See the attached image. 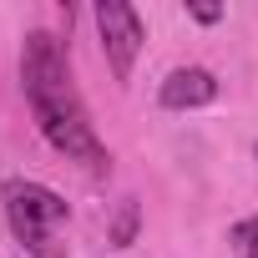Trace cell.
I'll list each match as a JSON object with an SVG mask.
<instances>
[{
    "label": "cell",
    "instance_id": "cell-1",
    "mask_svg": "<svg viewBox=\"0 0 258 258\" xmlns=\"http://www.w3.org/2000/svg\"><path fill=\"white\" fill-rule=\"evenodd\" d=\"M21 86H26V101H31V116L41 126V137L66 162H81L86 172H106L111 157H106L96 126L86 116V101L76 91L71 61H66V51H61V41L51 31L26 36V46H21Z\"/></svg>",
    "mask_w": 258,
    "mask_h": 258
},
{
    "label": "cell",
    "instance_id": "cell-2",
    "mask_svg": "<svg viewBox=\"0 0 258 258\" xmlns=\"http://www.w3.org/2000/svg\"><path fill=\"white\" fill-rule=\"evenodd\" d=\"M0 203H6V223L21 238V248H31L36 258H61L56 233L71 218L61 192H51L46 182H31V177H11L6 187H0Z\"/></svg>",
    "mask_w": 258,
    "mask_h": 258
},
{
    "label": "cell",
    "instance_id": "cell-3",
    "mask_svg": "<svg viewBox=\"0 0 258 258\" xmlns=\"http://www.w3.org/2000/svg\"><path fill=\"white\" fill-rule=\"evenodd\" d=\"M96 21V36H101V51H106V66L116 81H132V66H137V51L147 41V26L132 6H121V0H101L91 11Z\"/></svg>",
    "mask_w": 258,
    "mask_h": 258
},
{
    "label": "cell",
    "instance_id": "cell-4",
    "mask_svg": "<svg viewBox=\"0 0 258 258\" xmlns=\"http://www.w3.org/2000/svg\"><path fill=\"white\" fill-rule=\"evenodd\" d=\"M157 101H162L167 111L208 106V101H218V76H213L208 66H177V71H167V81H162Z\"/></svg>",
    "mask_w": 258,
    "mask_h": 258
},
{
    "label": "cell",
    "instance_id": "cell-5",
    "mask_svg": "<svg viewBox=\"0 0 258 258\" xmlns=\"http://www.w3.org/2000/svg\"><path fill=\"white\" fill-rule=\"evenodd\" d=\"M228 243H233V258H258V213L243 218V223H233Z\"/></svg>",
    "mask_w": 258,
    "mask_h": 258
},
{
    "label": "cell",
    "instance_id": "cell-6",
    "mask_svg": "<svg viewBox=\"0 0 258 258\" xmlns=\"http://www.w3.org/2000/svg\"><path fill=\"white\" fill-rule=\"evenodd\" d=\"M132 228H137V203L126 198V203H121V223H116V233H111V238H116V248L132 243Z\"/></svg>",
    "mask_w": 258,
    "mask_h": 258
},
{
    "label": "cell",
    "instance_id": "cell-7",
    "mask_svg": "<svg viewBox=\"0 0 258 258\" xmlns=\"http://www.w3.org/2000/svg\"><path fill=\"white\" fill-rule=\"evenodd\" d=\"M192 21L213 26V21H223V6H192Z\"/></svg>",
    "mask_w": 258,
    "mask_h": 258
}]
</instances>
